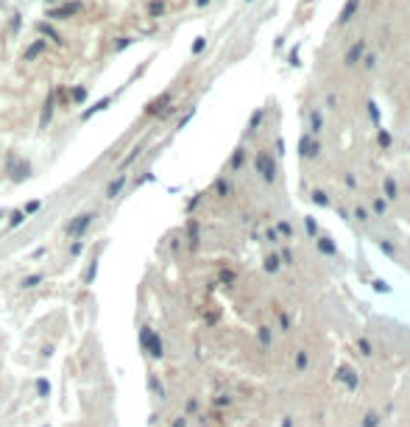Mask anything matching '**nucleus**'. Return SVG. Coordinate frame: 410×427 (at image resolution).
<instances>
[{"mask_svg": "<svg viewBox=\"0 0 410 427\" xmlns=\"http://www.w3.org/2000/svg\"><path fill=\"white\" fill-rule=\"evenodd\" d=\"M98 218L95 213H78L76 218H70V223L64 226V232H67V238L70 240H78V238H84V232L92 226V221Z\"/></svg>", "mask_w": 410, "mask_h": 427, "instance_id": "nucleus-1", "label": "nucleus"}, {"mask_svg": "<svg viewBox=\"0 0 410 427\" xmlns=\"http://www.w3.org/2000/svg\"><path fill=\"white\" fill-rule=\"evenodd\" d=\"M6 171H9V179L14 182V184H20V182H26L28 176H31V165H28L26 159H20L17 154H9V159H6Z\"/></svg>", "mask_w": 410, "mask_h": 427, "instance_id": "nucleus-2", "label": "nucleus"}, {"mask_svg": "<svg viewBox=\"0 0 410 427\" xmlns=\"http://www.w3.org/2000/svg\"><path fill=\"white\" fill-rule=\"evenodd\" d=\"M78 11H81V3H64V6H59V9H51V11H48V17L67 20V17H73V14H78Z\"/></svg>", "mask_w": 410, "mask_h": 427, "instance_id": "nucleus-3", "label": "nucleus"}, {"mask_svg": "<svg viewBox=\"0 0 410 427\" xmlns=\"http://www.w3.org/2000/svg\"><path fill=\"white\" fill-rule=\"evenodd\" d=\"M53 109H56V92H48V101H45L42 115H39V128H48V123L53 120Z\"/></svg>", "mask_w": 410, "mask_h": 427, "instance_id": "nucleus-4", "label": "nucleus"}, {"mask_svg": "<svg viewBox=\"0 0 410 427\" xmlns=\"http://www.w3.org/2000/svg\"><path fill=\"white\" fill-rule=\"evenodd\" d=\"M146 352L151 355V358H156V360H159V358L165 355V343H162V338H159L156 333H151V338H148V346H146Z\"/></svg>", "mask_w": 410, "mask_h": 427, "instance_id": "nucleus-5", "label": "nucleus"}, {"mask_svg": "<svg viewBox=\"0 0 410 427\" xmlns=\"http://www.w3.org/2000/svg\"><path fill=\"white\" fill-rule=\"evenodd\" d=\"M42 282H45V274L42 271H34V274H26V276H23L20 288H23V291H34V288H39Z\"/></svg>", "mask_w": 410, "mask_h": 427, "instance_id": "nucleus-6", "label": "nucleus"}, {"mask_svg": "<svg viewBox=\"0 0 410 427\" xmlns=\"http://www.w3.org/2000/svg\"><path fill=\"white\" fill-rule=\"evenodd\" d=\"M123 187H126V173H117V176L109 182V187H106V198H117L120 193H123Z\"/></svg>", "mask_w": 410, "mask_h": 427, "instance_id": "nucleus-7", "label": "nucleus"}, {"mask_svg": "<svg viewBox=\"0 0 410 427\" xmlns=\"http://www.w3.org/2000/svg\"><path fill=\"white\" fill-rule=\"evenodd\" d=\"M109 103H112V95H106V98H101V101H98V103H92L89 109H84V112H81V120H84V123H87V120H92V115H98V112H103V109H106V106H109Z\"/></svg>", "mask_w": 410, "mask_h": 427, "instance_id": "nucleus-8", "label": "nucleus"}, {"mask_svg": "<svg viewBox=\"0 0 410 427\" xmlns=\"http://www.w3.org/2000/svg\"><path fill=\"white\" fill-rule=\"evenodd\" d=\"M34 391H36V396H39V399H48V396H51V391H53L51 380H45V377H36Z\"/></svg>", "mask_w": 410, "mask_h": 427, "instance_id": "nucleus-9", "label": "nucleus"}, {"mask_svg": "<svg viewBox=\"0 0 410 427\" xmlns=\"http://www.w3.org/2000/svg\"><path fill=\"white\" fill-rule=\"evenodd\" d=\"M42 51H45V39H36L34 45H28V48H26V53H23V61H34Z\"/></svg>", "mask_w": 410, "mask_h": 427, "instance_id": "nucleus-10", "label": "nucleus"}, {"mask_svg": "<svg viewBox=\"0 0 410 427\" xmlns=\"http://www.w3.org/2000/svg\"><path fill=\"white\" fill-rule=\"evenodd\" d=\"M23 221H26V213H23V210H14V213L9 215V229H17V226H23Z\"/></svg>", "mask_w": 410, "mask_h": 427, "instance_id": "nucleus-11", "label": "nucleus"}, {"mask_svg": "<svg viewBox=\"0 0 410 427\" xmlns=\"http://www.w3.org/2000/svg\"><path fill=\"white\" fill-rule=\"evenodd\" d=\"M95 276H98V260H92V263H89V268H87V285H92Z\"/></svg>", "mask_w": 410, "mask_h": 427, "instance_id": "nucleus-12", "label": "nucleus"}, {"mask_svg": "<svg viewBox=\"0 0 410 427\" xmlns=\"http://www.w3.org/2000/svg\"><path fill=\"white\" fill-rule=\"evenodd\" d=\"M39 31H42V34H48V36L53 39V42H61V36L56 34V31H53V28L48 26V23H39Z\"/></svg>", "mask_w": 410, "mask_h": 427, "instance_id": "nucleus-13", "label": "nucleus"}, {"mask_svg": "<svg viewBox=\"0 0 410 427\" xmlns=\"http://www.w3.org/2000/svg\"><path fill=\"white\" fill-rule=\"evenodd\" d=\"M73 101H76L78 106L87 101V90H84V87H76V90H73Z\"/></svg>", "mask_w": 410, "mask_h": 427, "instance_id": "nucleus-14", "label": "nucleus"}, {"mask_svg": "<svg viewBox=\"0 0 410 427\" xmlns=\"http://www.w3.org/2000/svg\"><path fill=\"white\" fill-rule=\"evenodd\" d=\"M81 251H84V243H81V240H73V243H70V257H81Z\"/></svg>", "mask_w": 410, "mask_h": 427, "instance_id": "nucleus-15", "label": "nucleus"}, {"mask_svg": "<svg viewBox=\"0 0 410 427\" xmlns=\"http://www.w3.org/2000/svg\"><path fill=\"white\" fill-rule=\"evenodd\" d=\"M140 151H143V148H140V146H137V148H131V154H128L126 159H123V165H120V168H126V165H131V162H134L137 156H140Z\"/></svg>", "mask_w": 410, "mask_h": 427, "instance_id": "nucleus-16", "label": "nucleus"}, {"mask_svg": "<svg viewBox=\"0 0 410 427\" xmlns=\"http://www.w3.org/2000/svg\"><path fill=\"white\" fill-rule=\"evenodd\" d=\"M148 11H151V14H154V17H156V14H162V11H165V6H162V3H159V0H154V3L148 6Z\"/></svg>", "mask_w": 410, "mask_h": 427, "instance_id": "nucleus-17", "label": "nucleus"}, {"mask_svg": "<svg viewBox=\"0 0 410 427\" xmlns=\"http://www.w3.org/2000/svg\"><path fill=\"white\" fill-rule=\"evenodd\" d=\"M36 210H39V201H28V204H26V210H23V213H26V218H28V215H34Z\"/></svg>", "mask_w": 410, "mask_h": 427, "instance_id": "nucleus-18", "label": "nucleus"}, {"mask_svg": "<svg viewBox=\"0 0 410 427\" xmlns=\"http://www.w3.org/2000/svg\"><path fill=\"white\" fill-rule=\"evenodd\" d=\"M171 427H187V419H184V416H176Z\"/></svg>", "mask_w": 410, "mask_h": 427, "instance_id": "nucleus-19", "label": "nucleus"}, {"mask_svg": "<svg viewBox=\"0 0 410 427\" xmlns=\"http://www.w3.org/2000/svg\"><path fill=\"white\" fill-rule=\"evenodd\" d=\"M45 251H48V248L39 246V248H34V254H31V257H34V260H39V257H45Z\"/></svg>", "mask_w": 410, "mask_h": 427, "instance_id": "nucleus-20", "label": "nucleus"}, {"mask_svg": "<svg viewBox=\"0 0 410 427\" xmlns=\"http://www.w3.org/2000/svg\"><path fill=\"white\" fill-rule=\"evenodd\" d=\"M201 48H204V39H196V45H193V53H198Z\"/></svg>", "mask_w": 410, "mask_h": 427, "instance_id": "nucleus-21", "label": "nucleus"}, {"mask_svg": "<svg viewBox=\"0 0 410 427\" xmlns=\"http://www.w3.org/2000/svg\"><path fill=\"white\" fill-rule=\"evenodd\" d=\"M206 3H209V0H198V6H206Z\"/></svg>", "mask_w": 410, "mask_h": 427, "instance_id": "nucleus-22", "label": "nucleus"}, {"mask_svg": "<svg viewBox=\"0 0 410 427\" xmlns=\"http://www.w3.org/2000/svg\"><path fill=\"white\" fill-rule=\"evenodd\" d=\"M0 218H3V210H0Z\"/></svg>", "mask_w": 410, "mask_h": 427, "instance_id": "nucleus-23", "label": "nucleus"}, {"mask_svg": "<svg viewBox=\"0 0 410 427\" xmlns=\"http://www.w3.org/2000/svg\"><path fill=\"white\" fill-rule=\"evenodd\" d=\"M42 427H51V425H42Z\"/></svg>", "mask_w": 410, "mask_h": 427, "instance_id": "nucleus-24", "label": "nucleus"}]
</instances>
